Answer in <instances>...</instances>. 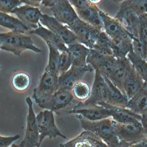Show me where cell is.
I'll use <instances>...</instances> for the list:
<instances>
[{
	"label": "cell",
	"mask_w": 147,
	"mask_h": 147,
	"mask_svg": "<svg viewBox=\"0 0 147 147\" xmlns=\"http://www.w3.org/2000/svg\"><path fill=\"white\" fill-rule=\"evenodd\" d=\"M82 129L93 133L100 138L108 147H121V144L114 132L111 117L101 120L91 121L79 114H75Z\"/></svg>",
	"instance_id": "cell-1"
},
{
	"label": "cell",
	"mask_w": 147,
	"mask_h": 147,
	"mask_svg": "<svg viewBox=\"0 0 147 147\" xmlns=\"http://www.w3.org/2000/svg\"><path fill=\"white\" fill-rule=\"evenodd\" d=\"M59 76L45 68L39 83L33 90L32 99L37 105L45 110H49L51 98L59 88Z\"/></svg>",
	"instance_id": "cell-2"
},
{
	"label": "cell",
	"mask_w": 147,
	"mask_h": 147,
	"mask_svg": "<svg viewBox=\"0 0 147 147\" xmlns=\"http://www.w3.org/2000/svg\"><path fill=\"white\" fill-rule=\"evenodd\" d=\"M1 49L20 56L26 50L41 53V49L36 47L32 38L24 33L10 31L0 33Z\"/></svg>",
	"instance_id": "cell-3"
},
{
	"label": "cell",
	"mask_w": 147,
	"mask_h": 147,
	"mask_svg": "<svg viewBox=\"0 0 147 147\" xmlns=\"http://www.w3.org/2000/svg\"><path fill=\"white\" fill-rule=\"evenodd\" d=\"M114 132L121 147L135 144L145 137L140 121L130 123H120L112 119Z\"/></svg>",
	"instance_id": "cell-4"
},
{
	"label": "cell",
	"mask_w": 147,
	"mask_h": 147,
	"mask_svg": "<svg viewBox=\"0 0 147 147\" xmlns=\"http://www.w3.org/2000/svg\"><path fill=\"white\" fill-rule=\"evenodd\" d=\"M36 121L39 133V141L37 147L41 146L44 139L46 137L49 139L57 137L67 138L56 125L53 111L49 110L40 111L36 115Z\"/></svg>",
	"instance_id": "cell-5"
},
{
	"label": "cell",
	"mask_w": 147,
	"mask_h": 147,
	"mask_svg": "<svg viewBox=\"0 0 147 147\" xmlns=\"http://www.w3.org/2000/svg\"><path fill=\"white\" fill-rule=\"evenodd\" d=\"M140 15L129 0L121 2L115 18L122 24L132 38H138Z\"/></svg>",
	"instance_id": "cell-6"
},
{
	"label": "cell",
	"mask_w": 147,
	"mask_h": 147,
	"mask_svg": "<svg viewBox=\"0 0 147 147\" xmlns=\"http://www.w3.org/2000/svg\"><path fill=\"white\" fill-rule=\"evenodd\" d=\"M67 27L74 33L78 42L90 49H92L100 30L103 29L91 25L79 18Z\"/></svg>",
	"instance_id": "cell-7"
},
{
	"label": "cell",
	"mask_w": 147,
	"mask_h": 147,
	"mask_svg": "<svg viewBox=\"0 0 147 147\" xmlns=\"http://www.w3.org/2000/svg\"><path fill=\"white\" fill-rule=\"evenodd\" d=\"M99 12L102 21L103 30L110 38L111 43L132 41V37L115 17H110L100 9Z\"/></svg>",
	"instance_id": "cell-8"
},
{
	"label": "cell",
	"mask_w": 147,
	"mask_h": 147,
	"mask_svg": "<svg viewBox=\"0 0 147 147\" xmlns=\"http://www.w3.org/2000/svg\"><path fill=\"white\" fill-rule=\"evenodd\" d=\"M28 110L26 120V128L20 147H37L39 141V133L36 121V115L33 108L32 100L30 96L25 99Z\"/></svg>",
	"instance_id": "cell-9"
},
{
	"label": "cell",
	"mask_w": 147,
	"mask_h": 147,
	"mask_svg": "<svg viewBox=\"0 0 147 147\" xmlns=\"http://www.w3.org/2000/svg\"><path fill=\"white\" fill-rule=\"evenodd\" d=\"M94 72V79L90 96L84 102L77 103L72 109L91 107L98 105L102 102H106V84L104 76L96 70Z\"/></svg>",
	"instance_id": "cell-10"
},
{
	"label": "cell",
	"mask_w": 147,
	"mask_h": 147,
	"mask_svg": "<svg viewBox=\"0 0 147 147\" xmlns=\"http://www.w3.org/2000/svg\"><path fill=\"white\" fill-rule=\"evenodd\" d=\"M117 57L113 55L101 53L90 49L87 57V63L92 67L94 71H98L102 76L108 78L115 66Z\"/></svg>",
	"instance_id": "cell-11"
},
{
	"label": "cell",
	"mask_w": 147,
	"mask_h": 147,
	"mask_svg": "<svg viewBox=\"0 0 147 147\" xmlns=\"http://www.w3.org/2000/svg\"><path fill=\"white\" fill-rule=\"evenodd\" d=\"M40 22L57 36L67 46L78 42L74 33L67 26L59 22L53 17L42 14Z\"/></svg>",
	"instance_id": "cell-12"
},
{
	"label": "cell",
	"mask_w": 147,
	"mask_h": 147,
	"mask_svg": "<svg viewBox=\"0 0 147 147\" xmlns=\"http://www.w3.org/2000/svg\"><path fill=\"white\" fill-rule=\"evenodd\" d=\"M11 14L15 15L29 30L38 27L42 13L37 7L28 5H21L13 9Z\"/></svg>",
	"instance_id": "cell-13"
},
{
	"label": "cell",
	"mask_w": 147,
	"mask_h": 147,
	"mask_svg": "<svg viewBox=\"0 0 147 147\" xmlns=\"http://www.w3.org/2000/svg\"><path fill=\"white\" fill-rule=\"evenodd\" d=\"M94 71V68L89 64L84 66L72 65L67 71L59 76V88L71 89L73 85L82 80L86 74Z\"/></svg>",
	"instance_id": "cell-14"
},
{
	"label": "cell",
	"mask_w": 147,
	"mask_h": 147,
	"mask_svg": "<svg viewBox=\"0 0 147 147\" xmlns=\"http://www.w3.org/2000/svg\"><path fill=\"white\" fill-rule=\"evenodd\" d=\"M51 11L59 22L68 26L78 17L77 13L68 0H57L51 7Z\"/></svg>",
	"instance_id": "cell-15"
},
{
	"label": "cell",
	"mask_w": 147,
	"mask_h": 147,
	"mask_svg": "<svg viewBox=\"0 0 147 147\" xmlns=\"http://www.w3.org/2000/svg\"><path fill=\"white\" fill-rule=\"evenodd\" d=\"M60 147H108L107 145L93 133L84 130L81 133L64 143Z\"/></svg>",
	"instance_id": "cell-16"
},
{
	"label": "cell",
	"mask_w": 147,
	"mask_h": 147,
	"mask_svg": "<svg viewBox=\"0 0 147 147\" xmlns=\"http://www.w3.org/2000/svg\"><path fill=\"white\" fill-rule=\"evenodd\" d=\"M132 67L133 65L127 57L117 58L114 69L107 78L121 91L123 82Z\"/></svg>",
	"instance_id": "cell-17"
},
{
	"label": "cell",
	"mask_w": 147,
	"mask_h": 147,
	"mask_svg": "<svg viewBox=\"0 0 147 147\" xmlns=\"http://www.w3.org/2000/svg\"><path fill=\"white\" fill-rule=\"evenodd\" d=\"M144 84L143 79L133 67L123 82L121 91L129 100L144 87Z\"/></svg>",
	"instance_id": "cell-18"
},
{
	"label": "cell",
	"mask_w": 147,
	"mask_h": 147,
	"mask_svg": "<svg viewBox=\"0 0 147 147\" xmlns=\"http://www.w3.org/2000/svg\"><path fill=\"white\" fill-rule=\"evenodd\" d=\"M71 114H79L85 119L91 121H98L111 117L108 109L101 105H96L91 107L72 109L69 111Z\"/></svg>",
	"instance_id": "cell-19"
},
{
	"label": "cell",
	"mask_w": 147,
	"mask_h": 147,
	"mask_svg": "<svg viewBox=\"0 0 147 147\" xmlns=\"http://www.w3.org/2000/svg\"><path fill=\"white\" fill-rule=\"evenodd\" d=\"M29 33L35 34L41 37L47 45H52L60 52L67 51V46L63 41L52 31L42 25L40 22L36 29L29 30Z\"/></svg>",
	"instance_id": "cell-20"
},
{
	"label": "cell",
	"mask_w": 147,
	"mask_h": 147,
	"mask_svg": "<svg viewBox=\"0 0 147 147\" xmlns=\"http://www.w3.org/2000/svg\"><path fill=\"white\" fill-rule=\"evenodd\" d=\"M74 102H77L71 89L59 88L51 98L49 110L57 111L67 107Z\"/></svg>",
	"instance_id": "cell-21"
},
{
	"label": "cell",
	"mask_w": 147,
	"mask_h": 147,
	"mask_svg": "<svg viewBox=\"0 0 147 147\" xmlns=\"http://www.w3.org/2000/svg\"><path fill=\"white\" fill-rule=\"evenodd\" d=\"M98 105H101L109 109L111 118L120 123H130L140 121L141 115L134 113L125 107L111 105L106 102H102Z\"/></svg>",
	"instance_id": "cell-22"
},
{
	"label": "cell",
	"mask_w": 147,
	"mask_h": 147,
	"mask_svg": "<svg viewBox=\"0 0 147 147\" xmlns=\"http://www.w3.org/2000/svg\"><path fill=\"white\" fill-rule=\"evenodd\" d=\"M75 10L78 17L84 22L94 26L103 28L99 9L96 5L88 3L83 7Z\"/></svg>",
	"instance_id": "cell-23"
},
{
	"label": "cell",
	"mask_w": 147,
	"mask_h": 147,
	"mask_svg": "<svg viewBox=\"0 0 147 147\" xmlns=\"http://www.w3.org/2000/svg\"><path fill=\"white\" fill-rule=\"evenodd\" d=\"M90 48L79 42H75L67 46V52L69 55L72 65L84 66L87 63V57Z\"/></svg>",
	"instance_id": "cell-24"
},
{
	"label": "cell",
	"mask_w": 147,
	"mask_h": 147,
	"mask_svg": "<svg viewBox=\"0 0 147 147\" xmlns=\"http://www.w3.org/2000/svg\"><path fill=\"white\" fill-rule=\"evenodd\" d=\"M106 84L107 100L106 102L111 105L125 107L128 99L123 92L115 86L107 78L104 76Z\"/></svg>",
	"instance_id": "cell-25"
},
{
	"label": "cell",
	"mask_w": 147,
	"mask_h": 147,
	"mask_svg": "<svg viewBox=\"0 0 147 147\" xmlns=\"http://www.w3.org/2000/svg\"><path fill=\"white\" fill-rule=\"evenodd\" d=\"M125 108L138 115L147 111V88L143 87L134 96L128 100Z\"/></svg>",
	"instance_id": "cell-26"
},
{
	"label": "cell",
	"mask_w": 147,
	"mask_h": 147,
	"mask_svg": "<svg viewBox=\"0 0 147 147\" xmlns=\"http://www.w3.org/2000/svg\"><path fill=\"white\" fill-rule=\"evenodd\" d=\"M0 26L6 28L11 31L25 33L29 32V29L18 18L0 11Z\"/></svg>",
	"instance_id": "cell-27"
},
{
	"label": "cell",
	"mask_w": 147,
	"mask_h": 147,
	"mask_svg": "<svg viewBox=\"0 0 147 147\" xmlns=\"http://www.w3.org/2000/svg\"><path fill=\"white\" fill-rule=\"evenodd\" d=\"M134 69L144 82V87L147 88V60L138 56L131 49L126 56Z\"/></svg>",
	"instance_id": "cell-28"
},
{
	"label": "cell",
	"mask_w": 147,
	"mask_h": 147,
	"mask_svg": "<svg viewBox=\"0 0 147 147\" xmlns=\"http://www.w3.org/2000/svg\"><path fill=\"white\" fill-rule=\"evenodd\" d=\"M71 90L75 100L78 103L84 102L88 98L91 93V87L88 83L80 80L76 82Z\"/></svg>",
	"instance_id": "cell-29"
},
{
	"label": "cell",
	"mask_w": 147,
	"mask_h": 147,
	"mask_svg": "<svg viewBox=\"0 0 147 147\" xmlns=\"http://www.w3.org/2000/svg\"><path fill=\"white\" fill-rule=\"evenodd\" d=\"M92 49L105 55H113L111 40L103 29L100 30Z\"/></svg>",
	"instance_id": "cell-30"
},
{
	"label": "cell",
	"mask_w": 147,
	"mask_h": 147,
	"mask_svg": "<svg viewBox=\"0 0 147 147\" xmlns=\"http://www.w3.org/2000/svg\"><path fill=\"white\" fill-rule=\"evenodd\" d=\"M31 79L29 74L24 72L16 73L11 79V84L17 91H26L30 85Z\"/></svg>",
	"instance_id": "cell-31"
},
{
	"label": "cell",
	"mask_w": 147,
	"mask_h": 147,
	"mask_svg": "<svg viewBox=\"0 0 147 147\" xmlns=\"http://www.w3.org/2000/svg\"><path fill=\"white\" fill-rule=\"evenodd\" d=\"M47 46L49 49V56L48 63L45 68L56 73L58 75L57 67L60 52L52 45H49Z\"/></svg>",
	"instance_id": "cell-32"
},
{
	"label": "cell",
	"mask_w": 147,
	"mask_h": 147,
	"mask_svg": "<svg viewBox=\"0 0 147 147\" xmlns=\"http://www.w3.org/2000/svg\"><path fill=\"white\" fill-rule=\"evenodd\" d=\"M71 65L72 62L68 52H60L57 67L58 75L60 76L62 74L64 73L71 67Z\"/></svg>",
	"instance_id": "cell-33"
},
{
	"label": "cell",
	"mask_w": 147,
	"mask_h": 147,
	"mask_svg": "<svg viewBox=\"0 0 147 147\" xmlns=\"http://www.w3.org/2000/svg\"><path fill=\"white\" fill-rule=\"evenodd\" d=\"M138 39L147 48V13L140 15Z\"/></svg>",
	"instance_id": "cell-34"
},
{
	"label": "cell",
	"mask_w": 147,
	"mask_h": 147,
	"mask_svg": "<svg viewBox=\"0 0 147 147\" xmlns=\"http://www.w3.org/2000/svg\"><path fill=\"white\" fill-rule=\"evenodd\" d=\"M22 4L20 0H0V11L11 13L13 9Z\"/></svg>",
	"instance_id": "cell-35"
},
{
	"label": "cell",
	"mask_w": 147,
	"mask_h": 147,
	"mask_svg": "<svg viewBox=\"0 0 147 147\" xmlns=\"http://www.w3.org/2000/svg\"><path fill=\"white\" fill-rule=\"evenodd\" d=\"M129 1L139 14L147 13V0H129Z\"/></svg>",
	"instance_id": "cell-36"
},
{
	"label": "cell",
	"mask_w": 147,
	"mask_h": 147,
	"mask_svg": "<svg viewBox=\"0 0 147 147\" xmlns=\"http://www.w3.org/2000/svg\"><path fill=\"white\" fill-rule=\"evenodd\" d=\"M20 138L19 134L12 136H2L0 134V147H9L13 142Z\"/></svg>",
	"instance_id": "cell-37"
},
{
	"label": "cell",
	"mask_w": 147,
	"mask_h": 147,
	"mask_svg": "<svg viewBox=\"0 0 147 147\" xmlns=\"http://www.w3.org/2000/svg\"><path fill=\"white\" fill-rule=\"evenodd\" d=\"M75 9H78L86 6L89 2L87 0H68Z\"/></svg>",
	"instance_id": "cell-38"
},
{
	"label": "cell",
	"mask_w": 147,
	"mask_h": 147,
	"mask_svg": "<svg viewBox=\"0 0 147 147\" xmlns=\"http://www.w3.org/2000/svg\"><path fill=\"white\" fill-rule=\"evenodd\" d=\"M140 122L141 123L145 136L147 137V111L141 115Z\"/></svg>",
	"instance_id": "cell-39"
},
{
	"label": "cell",
	"mask_w": 147,
	"mask_h": 147,
	"mask_svg": "<svg viewBox=\"0 0 147 147\" xmlns=\"http://www.w3.org/2000/svg\"><path fill=\"white\" fill-rule=\"evenodd\" d=\"M22 3L34 7H39L41 5L42 0H20Z\"/></svg>",
	"instance_id": "cell-40"
},
{
	"label": "cell",
	"mask_w": 147,
	"mask_h": 147,
	"mask_svg": "<svg viewBox=\"0 0 147 147\" xmlns=\"http://www.w3.org/2000/svg\"><path fill=\"white\" fill-rule=\"evenodd\" d=\"M126 147H147V137H144L137 142L128 145Z\"/></svg>",
	"instance_id": "cell-41"
},
{
	"label": "cell",
	"mask_w": 147,
	"mask_h": 147,
	"mask_svg": "<svg viewBox=\"0 0 147 147\" xmlns=\"http://www.w3.org/2000/svg\"><path fill=\"white\" fill-rule=\"evenodd\" d=\"M56 1L57 0H42L41 5L44 7H51L55 4Z\"/></svg>",
	"instance_id": "cell-42"
},
{
	"label": "cell",
	"mask_w": 147,
	"mask_h": 147,
	"mask_svg": "<svg viewBox=\"0 0 147 147\" xmlns=\"http://www.w3.org/2000/svg\"><path fill=\"white\" fill-rule=\"evenodd\" d=\"M88 2L91 4L96 5L97 3H99L102 0H87Z\"/></svg>",
	"instance_id": "cell-43"
},
{
	"label": "cell",
	"mask_w": 147,
	"mask_h": 147,
	"mask_svg": "<svg viewBox=\"0 0 147 147\" xmlns=\"http://www.w3.org/2000/svg\"><path fill=\"white\" fill-rule=\"evenodd\" d=\"M9 147H20L19 146V145H17V144H12L11 145H10Z\"/></svg>",
	"instance_id": "cell-44"
},
{
	"label": "cell",
	"mask_w": 147,
	"mask_h": 147,
	"mask_svg": "<svg viewBox=\"0 0 147 147\" xmlns=\"http://www.w3.org/2000/svg\"><path fill=\"white\" fill-rule=\"evenodd\" d=\"M113 1L115 2H122L124 1H126V0H113Z\"/></svg>",
	"instance_id": "cell-45"
},
{
	"label": "cell",
	"mask_w": 147,
	"mask_h": 147,
	"mask_svg": "<svg viewBox=\"0 0 147 147\" xmlns=\"http://www.w3.org/2000/svg\"><path fill=\"white\" fill-rule=\"evenodd\" d=\"M1 66L0 65V69H1Z\"/></svg>",
	"instance_id": "cell-46"
},
{
	"label": "cell",
	"mask_w": 147,
	"mask_h": 147,
	"mask_svg": "<svg viewBox=\"0 0 147 147\" xmlns=\"http://www.w3.org/2000/svg\"><path fill=\"white\" fill-rule=\"evenodd\" d=\"M0 49H1V45H0Z\"/></svg>",
	"instance_id": "cell-47"
}]
</instances>
